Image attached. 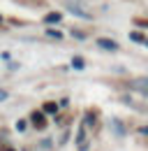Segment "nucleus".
Here are the masks:
<instances>
[{
    "mask_svg": "<svg viewBox=\"0 0 148 151\" xmlns=\"http://www.w3.org/2000/svg\"><path fill=\"white\" fill-rule=\"evenodd\" d=\"M97 47L104 49V51H116V49H118V44H116L113 40H109V37H100L97 40Z\"/></svg>",
    "mask_w": 148,
    "mask_h": 151,
    "instance_id": "nucleus-1",
    "label": "nucleus"
},
{
    "mask_svg": "<svg viewBox=\"0 0 148 151\" xmlns=\"http://www.w3.org/2000/svg\"><path fill=\"white\" fill-rule=\"evenodd\" d=\"M132 88H137L141 95H146V98H148V79H137V81L132 84Z\"/></svg>",
    "mask_w": 148,
    "mask_h": 151,
    "instance_id": "nucleus-2",
    "label": "nucleus"
},
{
    "mask_svg": "<svg viewBox=\"0 0 148 151\" xmlns=\"http://www.w3.org/2000/svg\"><path fill=\"white\" fill-rule=\"evenodd\" d=\"M63 19V17H60V14H58V12H51V14H46V23H58V21Z\"/></svg>",
    "mask_w": 148,
    "mask_h": 151,
    "instance_id": "nucleus-3",
    "label": "nucleus"
},
{
    "mask_svg": "<svg viewBox=\"0 0 148 151\" xmlns=\"http://www.w3.org/2000/svg\"><path fill=\"white\" fill-rule=\"evenodd\" d=\"M72 65L76 68V70H83V68H86V63H83V58H81V56H74L72 58Z\"/></svg>",
    "mask_w": 148,
    "mask_h": 151,
    "instance_id": "nucleus-4",
    "label": "nucleus"
},
{
    "mask_svg": "<svg viewBox=\"0 0 148 151\" xmlns=\"http://www.w3.org/2000/svg\"><path fill=\"white\" fill-rule=\"evenodd\" d=\"M33 123H35L37 128H42V126H44V116H42L39 112H35L33 114Z\"/></svg>",
    "mask_w": 148,
    "mask_h": 151,
    "instance_id": "nucleus-5",
    "label": "nucleus"
},
{
    "mask_svg": "<svg viewBox=\"0 0 148 151\" xmlns=\"http://www.w3.org/2000/svg\"><path fill=\"white\" fill-rule=\"evenodd\" d=\"M76 142H79V147H81V149H86V130H83V128L79 130V139H76Z\"/></svg>",
    "mask_w": 148,
    "mask_h": 151,
    "instance_id": "nucleus-6",
    "label": "nucleus"
},
{
    "mask_svg": "<svg viewBox=\"0 0 148 151\" xmlns=\"http://www.w3.org/2000/svg\"><path fill=\"white\" fill-rule=\"evenodd\" d=\"M130 40H132V42H146V37H144L141 33H130Z\"/></svg>",
    "mask_w": 148,
    "mask_h": 151,
    "instance_id": "nucleus-7",
    "label": "nucleus"
},
{
    "mask_svg": "<svg viewBox=\"0 0 148 151\" xmlns=\"http://www.w3.org/2000/svg\"><path fill=\"white\" fill-rule=\"evenodd\" d=\"M44 112H46V114H56V112H58V105H53V102L44 105Z\"/></svg>",
    "mask_w": 148,
    "mask_h": 151,
    "instance_id": "nucleus-8",
    "label": "nucleus"
},
{
    "mask_svg": "<svg viewBox=\"0 0 148 151\" xmlns=\"http://www.w3.org/2000/svg\"><path fill=\"white\" fill-rule=\"evenodd\" d=\"M113 128H116V132H118V135H125V128H123V123L113 121Z\"/></svg>",
    "mask_w": 148,
    "mask_h": 151,
    "instance_id": "nucleus-9",
    "label": "nucleus"
},
{
    "mask_svg": "<svg viewBox=\"0 0 148 151\" xmlns=\"http://www.w3.org/2000/svg\"><path fill=\"white\" fill-rule=\"evenodd\" d=\"M90 123H95V116H92V114H88V116H86V126H90Z\"/></svg>",
    "mask_w": 148,
    "mask_h": 151,
    "instance_id": "nucleus-10",
    "label": "nucleus"
},
{
    "mask_svg": "<svg viewBox=\"0 0 148 151\" xmlns=\"http://www.w3.org/2000/svg\"><path fill=\"white\" fill-rule=\"evenodd\" d=\"M46 33H49V35H51V37H60V33H58V30H51V28H49V30H46Z\"/></svg>",
    "mask_w": 148,
    "mask_h": 151,
    "instance_id": "nucleus-11",
    "label": "nucleus"
},
{
    "mask_svg": "<svg viewBox=\"0 0 148 151\" xmlns=\"http://www.w3.org/2000/svg\"><path fill=\"white\" fill-rule=\"evenodd\" d=\"M139 132H141V135H146V137H148V126H144V128H139Z\"/></svg>",
    "mask_w": 148,
    "mask_h": 151,
    "instance_id": "nucleus-12",
    "label": "nucleus"
},
{
    "mask_svg": "<svg viewBox=\"0 0 148 151\" xmlns=\"http://www.w3.org/2000/svg\"><path fill=\"white\" fill-rule=\"evenodd\" d=\"M5 98H7V93H5V91H0V100H5Z\"/></svg>",
    "mask_w": 148,
    "mask_h": 151,
    "instance_id": "nucleus-13",
    "label": "nucleus"
},
{
    "mask_svg": "<svg viewBox=\"0 0 148 151\" xmlns=\"http://www.w3.org/2000/svg\"><path fill=\"white\" fill-rule=\"evenodd\" d=\"M5 151H14V149H5Z\"/></svg>",
    "mask_w": 148,
    "mask_h": 151,
    "instance_id": "nucleus-14",
    "label": "nucleus"
},
{
    "mask_svg": "<svg viewBox=\"0 0 148 151\" xmlns=\"http://www.w3.org/2000/svg\"><path fill=\"white\" fill-rule=\"evenodd\" d=\"M146 47H148V37H146Z\"/></svg>",
    "mask_w": 148,
    "mask_h": 151,
    "instance_id": "nucleus-15",
    "label": "nucleus"
}]
</instances>
